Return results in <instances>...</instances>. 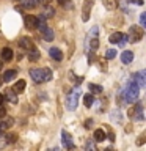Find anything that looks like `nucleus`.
<instances>
[{"instance_id": "f257e3e1", "label": "nucleus", "mask_w": 146, "mask_h": 151, "mask_svg": "<svg viewBox=\"0 0 146 151\" xmlns=\"http://www.w3.org/2000/svg\"><path fill=\"white\" fill-rule=\"evenodd\" d=\"M138 91H140V87L137 85L135 80H130L129 85H127V87L122 90V93H124L127 102H134L135 99L138 98Z\"/></svg>"}, {"instance_id": "f03ea898", "label": "nucleus", "mask_w": 146, "mask_h": 151, "mask_svg": "<svg viewBox=\"0 0 146 151\" xmlns=\"http://www.w3.org/2000/svg\"><path fill=\"white\" fill-rule=\"evenodd\" d=\"M126 36H127V41H130V42H140L145 36V30L141 25H134L129 28V33Z\"/></svg>"}, {"instance_id": "7ed1b4c3", "label": "nucleus", "mask_w": 146, "mask_h": 151, "mask_svg": "<svg viewBox=\"0 0 146 151\" xmlns=\"http://www.w3.org/2000/svg\"><path fill=\"white\" fill-rule=\"evenodd\" d=\"M77 101H79V90H74V91L68 96V99H66V107H68L69 110H75Z\"/></svg>"}, {"instance_id": "20e7f679", "label": "nucleus", "mask_w": 146, "mask_h": 151, "mask_svg": "<svg viewBox=\"0 0 146 151\" xmlns=\"http://www.w3.org/2000/svg\"><path fill=\"white\" fill-rule=\"evenodd\" d=\"M129 116L134 118V120H137V121H141V120H143V107H141L140 102L137 104L134 109H130V110H129Z\"/></svg>"}, {"instance_id": "39448f33", "label": "nucleus", "mask_w": 146, "mask_h": 151, "mask_svg": "<svg viewBox=\"0 0 146 151\" xmlns=\"http://www.w3.org/2000/svg\"><path fill=\"white\" fill-rule=\"evenodd\" d=\"M24 24L28 30H35V28H38V17L33 16V14H27L24 17Z\"/></svg>"}, {"instance_id": "423d86ee", "label": "nucleus", "mask_w": 146, "mask_h": 151, "mask_svg": "<svg viewBox=\"0 0 146 151\" xmlns=\"http://www.w3.org/2000/svg\"><path fill=\"white\" fill-rule=\"evenodd\" d=\"M61 142H63V146L66 150H71L74 148V142H72V137L68 131H61Z\"/></svg>"}, {"instance_id": "0eeeda50", "label": "nucleus", "mask_w": 146, "mask_h": 151, "mask_svg": "<svg viewBox=\"0 0 146 151\" xmlns=\"http://www.w3.org/2000/svg\"><path fill=\"white\" fill-rule=\"evenodd\" d=\"M93 0H83V9H82V21L87 22L89 19V13H91Z\"/></svg>"}, {"instance_id": "6e6552de", "label": "nucleus", "mask_w": 146, "mask_h": 151, "mask_svg": "<svg viewBox=\"0 0 146 151\" xmlns=\"http://www.w3.org/2000/svg\"><path fill=\"white\" fill-rule=\"evenodd\" d=\"M30 77H31V80L35 83H42L44 80H42V73H41V69H30Z\"/></svg>"}, {"instance_id": "1a4fd4ad", "label": "nucleus", "mask_w": 146, "mask_h": 151, "mask_svg": "<svg viewBox=\"0 0 146 151\" xmlns=\"http://www.w3.org/2000/svg\"><path fill=\"white\" fill-rule=\"evenodd\" d=\"M19 46H21L24 50H30V49H33V47H35V46H33V41H31L28 36L21 38V40H19Z\"/></svg>"}, {"instance_id": "9d476101", "label": "nucleus", "mask_w": 146, "mask_h": 151, "mask_svg": "<svg viewBox=\"0 0 146 151\" xmlns=\"http://www.w3.org/2000/svg\"><path fill=\"white\" fill-rule=\"evenodd\" d=\"M132 60H134V52L132 50H124L121 54V63L129 65V63H132Z\"/></svg>"}, {"instance_id": "9b49d317", "label": "nucleus", "mask_w": 146, "mask_h": 151, "mask_svg": "<svg viewBox=\"0 0 146 151\" xmlns=\"http://www.w3.org/2000/svg\"><path fill=\"white\" fill-rule=\"evenodd\" d=\"M3 96L6 98V99H8V101L11 102V104H16V102H17V93L14 91L13 88H8L6 91H5V94H3Z\"/></svg>"}, {"instance_id": "f8f14e48", "label": "nucleus", "mask_w": 146, "mask_h": 151, "mask_svg": "<svg viewBox=\"0 0 146 151\" xmlns=\"http://www.w3.org/2000/svg\"><path fill=\"white\" fill-rule=\"evenodd\" d=\"M49 55L55 61H61V60H63V54H61V50L58 49V47H52V49L49 50Z\"/></svg>"}, {"instance_id": "ddd939ff", "label": "nucleus", "mask_w": 146, "mask_h": 151, "mask_svg": "<svg viewBox=\"0 0 146 151\" xmlns=\"http://www.w3.org/2000/svg\"><path fill=\"white\" fill-rule=\"evenodd\" d=\"M0 120H2V118H0ZM13 123H14L13 118H5V116H3V120L0 121V131H6L8 127L13 126Z\"/></svg>"}, {"instance_id": "4468645a", "label": "nucleus", "mask_w": 146, "mask_h": 151, "mask_svg": "<svg viewBox=\"0 0 146 151\" xmlns=\"http://www.w3.org/2000/svg\"><path fill=\"white\" fill-rule=\"evenodd\" d=\"M134 80L137 82V85H138L140 88L145 87V71H140V73H137L134 76Z\"/></svg>"}, {"instance_id": "2eb2a0df", "label": "nucleus", "mask_w": 146, "mask_h": 151, "mask_svg": "<svg viewBox=\"0 0 146 151\" xmlns=\"http://www.w3.org/2000/svg\"><path fill=\"white\" fill-rule=\"evenodd\" d=\"M16 74H17V71L16 69H8V71H5V74H3V82H11V80L16 77Z\"/></svg>"}, {"instance_id": "dca6fc26", "label": "nucleus", "mask_w": 146, "mask_h": 151, "mask_svg": "<svg viewBox=\"0 0 146 151\" xmlns=\"http://www.w3.org/2000/svg\"><path fill=\"white\" fill-rule=\"evenodd\" d=\"M13 49H9V47H3L2 49V60L3 61H9L13 58Z\"/></svg>"}, {"instance_id": "f3484780", "label": "nucleus", "mask_w": 146, "mask_h": 151, "mask_svg": "<svg viewBox=\"0 0 146 151\" xmlns=\"http://www.w3.org/2000/svg\"><path fill=\"white\" fill-rule=\"evenodd\" d=\"M41 33H42V38H44L46 41H52V40H54V38H55V33L52 32L49 27H47V28H44V30H42Z\"/></svg>"}, {"instance_id": "a211bd4d", "label": "nucleus", "mask_w": 146, "mask_h": 151, "mask_svg": "<svg viewBox=\"0 0 146 151\" xmlns=\"http://www.w3.org/2000/svg\"><path fill=\"white\" fill-rule=\"evenodd\" d=\"M21 3H22V6H24V8H27V9H33V8H36L38 0H21Z\"/></svg>"}, {"instance_id": "6ab92c4d", "label": "nucleus", "mask_w": 146, "mask_h": 151, "mask_svg": "<svg viewBox=\"0 0 146 151\" xmlns=\"http://www.w3.org/2000/svg\"><path fill=\"white\" fill-rule=\"evenodd\" d=\"M122 36H124V33H121V32H115L110 38H108V40H110V42H113V44H118V42H120V41L122 40Z\"/></svg>"}, {"instance_id": "aec40b11", "label": "nucleus", "mask_w": 146, "mask_h": 151, "mask_svg": "<svg viewBox=\"0 0 146 151\" xmlns=\"http://www.w3.org/2000/svg\"><path fill=\"white\" fill-rule=\"evenodd\" d=\"M13 90H14L16 93H22L24 90H25V80H24V79L17 80V82H16V85L13 87Z\"/></svg>"}, {"instance_id": "412c9836", "label": "nucleus", "mask_w": 146, "mask_h": 151, "mask_svg": "<svg viewBox=\"0 0 146 151\" xmlns=\"http://www.w3.org/2000/svg\"><path fill=\"white\" fill-rule=\"evenodd\" d=\"M107 139V135H105V132H104L102 129H96L94 131V140L96 142H104Z\"/></svg>"}, {"instance_id": "4be33fe9", "label": "nucleus", "mask_w": 146, "mask_h": 151, "mask_svg": "<svg viewBox=\"0 0 146 151\" xmlns=\"http://www.w3.org/2000/svg\"><path fill=\"white\" fill-rule=\"evenodd\" d=\"M41 73H42V80L44 82H49L52 79V71L49 68H41Z\"/></svg>"}, {"instance_id": "5701e85b", "label": "nucleus", "mask_w": 146, "mask_h": 151, "mask_svg": "<svg viewBox=\"0 0 146 151\" xmlns=\"http://www.w3.org/2000/svg\"><path fill=\"white\" fill-rule=\"evenodd\" d=\"M88 41H89V50H96L97 47H99V40H97L96 36H91Z\"/></svg>"}, {"instance_id": "b1692460", "label": "nucleus", "mask_w": 146, "mask_h": 151, "mask_svg": "<svg viewBox=\"0 0 146 151\" xmlns=\"http://www.w3.org/2000/svg\"><path fill=\"white\" fill-rule=\"evenodd\" d=\"M104 5H105L107 9H116L118 0H104Z\"/></svg>"}, {"instance_id": "393cba45", "label": "nucleus", "mask_w": 146, "mask_h": 151, "mask_svg": "<svg viewBox=\"0 0 146 151\" xmlns=\"http://www.w3.org/2000/svg\"><path fill=\"white\" fill-rule=\"evenodd\" d=\"M93 101H94L93 94H83V104H85V107H91L93 106Z\"/></svg>"}, {"instance_id": "a878e982", "label": "nucleus", "mask_w": 146, "mask_h": 151, "mask_svg": "<svg viewBox=\"0 0 146 151\" xmlns=\"http://www.w3.org/2000/svg\"><path fill=\"white\" fill-rule=\"evenodd\" d=\"M57 2H58L60 6H63L66 9H72V2L71 0H57Z\"/></svg>"}, {"instance_id": "bb28decb", "label": "nucleus", "mask_w": 146, "mask_h": 151, "mask_svg": "<svg viewBox=\"0 0 146 151\" xmlns=\"http://www.w3.org/2000/svg\"><path fill=\"white\" fill-rule=\"evenodd\" d=\"M46 9H44V13H42V16L44 17H54V14H55V9L52 8V6H49V5H46Z\"/></svg>"}, {"instance_id": "cd10ccee", "label": "nucleus", "mask_w": 146, "mask_h": 151, "mask_svg": "<svg viewBox=\"0 0 146 151\" xmlns=\"http://www.w3.org/2000/svg\"><path fill=\"white\" fill-rule=\"evenodd\" d=\"M28 52H30V54H28V58H30V60H38V58H39V52H38L35 47H33V49H30Z\"/></svg>"}, {"instance_id": "c85d7f7f", "label": "nucleus", "mask_w": 146, "mask_h": 151, "mask_svg": "<svg viewBox=\"0 0 146 151\" xmlns=\"http://www.w3.org/2000/svg\"><path fill=\"white\" fill-rule=\"evenodd\" d=\"M89 90H91V93H96V94L102 93V87L101 85H96V83H89Z\"/></svg>"}, {"instance_id": "c756f323", "label": "nucleus", "mask_w": 146, "mask_h": 151, "mask_svg": "<svg viewBox=\"0 0 146 151\" xmlns=\"http://www.w3.org/2000/svg\"><path fill=\"white\" fill-rule=\"evenodd\" d=\"M115 57H116V50H115V49H108V50L105 52V58L112 60V58H115Z\"/></svg>"}, {"instance_id": "7c9ffc66", "label": "nucleus", "mask_w": 146, "mask_h": 151, "mask_svg": "<svg viewBox=\"0 0 146 151\" xmlns=\"http://www.w3.org/2000/svg\"><path fill=\"white\" fill-rule=\"evenodd\" d=\"M16 139H17L16 134H6V143H14Z\"/></svg>"}, {"instance_id": "2f4dec72", "label": "nucleus", "mask_w": 146, "mask_h": 151, "mask_svg": "<svg viewBox=\"0 0 146 151\" xmlns=\"http://www.w3.org/2000/svg\"><path fill=\"white\" fill-rule=\"evenodd\" d=\"M145 24H146V14L141 13V16H140V25L145 27Z\"/></svg>"}, {"instance_id": "473e14b6", "label": "nucleus", "mask_w": 146, "mask_h": 151, "mask_svg": "<svg viewBox=\"0 0 146 151\" xmlns=\"http://www.w3.org/2000/svg\"><path fill=\"white\" fill-rule=\"evenodd\" d=\"M129 3H135V5H140V6H141L145 2H143V0H129Z\"/></svg>"}, {"instance_id": "72a5a7b5", "label": "nucleus", "mask_w": 146, "mask_h": 151, "mask_svg": "<svg viewBox=\"0 0 146 151\" xmlns=\"http://www.w3.org/2000/svg\"><path fill=\"white\" fill-rule=\"evenodd\" d=\"M5 113H6V112H5V107H3V106H0V118H3V116H5Z\"/></svg>"}, {"instance_id": "f704fd0d", "label": "nucleus", "mask_w": 146, "mask_h": 151, "mask_svg": "<svg viewBox=\"0 0 146 151\" xmlns=\"http://www.w3.org/2000/svg\"><path fill=\"white\" fill-rule=\"evenodd\" d=\"M38 3H42V5H49L50 0H38Z\"/></svg>"}, {"instance_id": "c9c22d12", "label": "nucleus", "mask_w": 146, "mask_h": 151, "mask_svg": "<svg viewBox=\"0 0 146 151\" xmlns=\"http://www.w3.org/2000/svg\"><path fill=\"white\" fill-rule=\"evenodd\" d=\"M91 120H87V123H85V127H87V129H88V127H91Z\"/></svg>"}, {"instance_id": "e433bc0d", "label": "nucleus", "mask_w": 146, "mask_h": 151, "mask_svg": "<svg viewBox=\"0 0 146 151\" xmlns=\"http://www.w3.org/2000/svg\"><path fill=\"white\" fill-rule=\"evenodd\" d=\"M3 99H5V96H3L2 93H0V106H2V104H3Z\"/></svg>"}, {"instance_id": "4c0bfd02", "label": "nucleus", "mask_w": 146, "mask_h": 151, "mask_svg": "<svg viewBox=\"0 0 146 151\" xmlns=\"http://www.w3.org/2000/svg\"><path fill=\"white\" fill-rule=\"evenodd\" d=\"M2 66H3V60H0V69H2Z\"/></svg>"}, {"instance_id": "58836bf2", "label": "nucleus", "mask_w": 146, "mask_h": 151, "mask_svg": "<svg viewBox=\"0 0 146 151\" xmlns=\"http://www.w3.org/2000/svg\"><path fill=\"white\" fill-rule=\"evenodd\" d=\"M2 83H3V79H2V77H0V85H2Z\"/></svg>"}]
</instances>
